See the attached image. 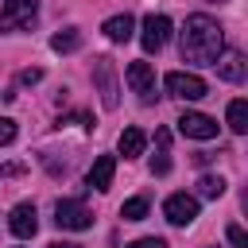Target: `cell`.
<instances>
[{"instance_id": "15", "label": "cell", "mask_w": 248, "mask_h": 248, "mask_svg": "<svg viewBox=\"0 0 248 248\" xmlns=\"http://www.w3.org/2000/svg\"><path fill=\"white\" fill-rule=\"evenodd\" d=\"M155 143H159V155L151 159V174H159V178H163V174L170 170V155H167V147H170V132H167V128H159V132H155Z\"/></svg>"}, {"instance_id": "10", "label": "cell", "mask_w": 248, "mask_h": 248, "mask_svg": "<svg viewBox=\"0 0 248 248\" xmlns=\"http://www.w3.org/2000/svg\"><path fill=\"white\" fill-rule=\"evenodd\" d=\"M8 229H12L19 240H31L35 229H39V213H35V205H31V202H19V205L8 213Z\"/></svg>"}, {"instance_id": "22", "label": "cell", "mask_w": 248, "mask_h": 248, "mask_svg": "<svg viewBox=\"0 0 248 248\" xmlns=\"http://www.w3.org/2000/svg\"><path fill=\"white\" fill-rule=\"evenodd\" d=\"M128 248H167V240H163V236H140V240H132Z\"/></svg>"}, {"instance_id": "11", "label": "cell", "mask_w": 248, "mask_h": 248, "mask_svg": "<svg viewBox=\"0 0 248 248\" xmlns=\"http://www.w3.org/2000/svg\"><path fill=\"white\" fill-rule=\"evenodd\" d=\"M213 66H217V74H221L225 81H244V74H248V66H244V54H240V50H221Z\"/></svg>"}, {"instance_id": "18", "label": "cell", "mask_w": 248, "mask_h": 248, "mask_svg": "<svg viewBox=\"0 0 248 248\" xmlns=\"http://www.w3.org/2000/svg\"><path fill=\"white\" fill-rule=\"evenodd\" d=\"M198 194L202 198H221L225 194V178L221 174H202L198 178Z\"/></svg>"}, {"instance_id": "1", "label": "cell", "mask_w": 248, "mask_h": 248, "mask_svg": "<svg viewBox=\"0 0 248 248\" xmlns=\"http://www.w3.org/2000/svg\"><path fill=\"white\" fill-rule=\"evenodd\" d=\"M178 50H182V62L213 66L217 54L225 50V31H221V23H217L213 16H205V12L190 16L186 27H182V43H178Z\"/></svg>"}, {"instance_id": "5", "label": "cell", "mask_w": 248, "mask_h": 248, "mask_svg": "<svg viewBox=\"0 0 248 248\" xmlns=\"http://www.w3.org/2000/svg\"><path fill=\"white\" fill-rule=\"evenodd\" d=\"M54 225H58V229H74V232H81V229L93 225V213L85 209V202H78V198H62V202L54 205Z\"/></svg>"}, {"instance_id": "2", "label": "cell", "mask_w": 248, "mask_h": 248, "mask_svg": "<svg viewBox=\"0 0 248 248\" xmlns=\"http://www.w3.org/2000/svg\"><path fill=\"white\" fill-rule=\"evenodd\" d=\"M93 89H97V97H101V105L105 108H116L120 105V81H116V66H112V58H93Z\"/></svg>"}, {"instance_id": "23", "label": "cell", "mask_w": 248, "mask_h": 248, "mask_svg": "<svg viewBox=\"0 0 248 248\" xmlns=\"http://www.w3.org/2000/svg\"><path fill=\"white\" fill-rule=\"evenodd\" d=\"M35 81H43V70H39V66H27V70L19 74V85H35Z\"/></svg>"}, {"instance_id": "19", "label": "cell", "mask_w": 248, "mask_h": 248, "mask_svg": "<svg viewBox=\"0 0 248 248\" xmlns=\"http://www.w3.org/2000/svg\"><path fill=\"white\" fill-rule=\"evenodd\" d=\"M120 217H124V221H143V217H147V198H128V202L120 205Z\"/></svg>"}, {"instance_id": "16", "label": "cell", "mask_w": 248, "mask_h": 248, "mask_svg": "<svg viewBox=\"0 0 248 248\" xmlns=\"http://www.w3.org/2000/svg\"><path fill=\"white\" fill-rule=\"evenodd\" d=\"M81 46V31L78 27H66V31H58L54 39H50V50H58V54H70V50H78Z\"/></svg>"}, {"instance_id": "8", "label": "cell", "mask_w": 248, "mask_h": 248, "mask_svg": "<svg viewBox=\"0 0 248 248\" xmlns=\"http://www.w3.org/2000/svg\"><path fill=\"white\" fill-rule=\"evenodd\" d=\"M163 217H167L170 225H190V221L198 217V198H194V194H170V198L163 202Z\"/></svg>"}, {"instance_id": "24", "label": "cell", "mask_w": 248, "mask_h": 248, "mask_svg": "<svg viewBox=\"0 0 248 248\" xmlns=\"http://www.w3.org/2000/svg\"><path fill=\"white\" fill-rule=\"evenodd\" d=\"M46 248H85V244H74V240H54V244H46Z\"/></svg>"}, {"instance_id": "9", "label": "cell", "mask_w": 248, "mask_h": 248, "mask_svg": "<svg viewBox=\"0 0 248 248\" xmlns=\"http://www.w3.org/2000/svg\"><path fill=\"white\" fill-rule=\"evenodd\" d=\"M178 132L186 140H213L217 136V120L205 116V112H182L178 116Z\"/></svg>"}, {"instance_id": "20", "label": "cell", "mask_w": 248, "mask_h": 248, "mask_svg": "<svg viewBox=\"0 0 248 248\" xmlns=\"http://www.w3.org/2000/svg\"><path fill=\"white\" fill-rule=\"evenodd\" d=\"M225 236H229V244H232V248H248V232H244L240 225H229V229H225Z\"/></svg>"}, {"instance_id": "13", "label": "cell", "mask_w": 248, "mask_h": 248, "mask_svg": "<svg viewBox=\"0 0 248 248\" xmlns=\"http://www.w3.org/2000/svg\"><path fill=\"white\" fill-rule=\"evenodd\" d=\"M101 31H105L112 43H128V39H132V31H136V19H132L128 12H124V16H108Z\"/></svg>"}, {"instance_id": "12", "label": "cell", "mask_w": 248, "mask_h": 248, "mask_svg": "<svg viewBox=\"0 0 248 248\" xmlns=\"http://www.w3.org/2000/svg\"><path fill=\"white\" fill-rule=\"evenodd\" d=\"M112 174H116V159H112V155H97L93 167H89V174H85V182H89L93 190H108V186H112Z\"/></svg>"}, {"instance_id": "14", "label": "cell", "mask_w": 248, "mask_h": 248, "mask_svg": "<svg viewBox=\"0 0 248 248\" xmlns=\"http://www.w3.org/2000/svg\"><path fill=\"white\" fill-rule=\"evenodd\" d=\"M116 147H120V155H124V159H140V155H143V147H147V136H143V128H124Z\"/></svg>"}, {"instance_id": "4", "label": "cell", "mask_w": 248, "mask_h": 248, "mask_svg": "<svg viewBox=\"0 0 248 248\" xmlns=\"http://www.w3.org/2000/svg\"><path fill=\"white\" fill-rule=\"evenodd\" d=\"M35 16H39L35 0H4L0 4V31H23L35 23Z\"/></svg>"}, {"instance_id": "6", "label": "cell", "mask_w": 248, "mask_h": 248, "mask_svg": "<svg viewBox=\"0 0 248 248\" xmlns=\"http://www.w3.org/2000/svg\"><path fill=\"white\" fill-rule=\"evenodd\" d=\"M167 39H170V19L167 16H147L143 19V35H140V43H143V50L147 54H159L163 46H167Z\"/></svg>"}, {"instance_id": "7", "label": "cell", "mask_w": 248, "mask_h": 248, "mask_svg": "<svg viewBox=\"0 0 248 248\" xmlns=\"http://www.w3.org/2000/svg\"><path fill=\"white\" fill-rule=\"evenodd\" d=\"M124 78H128L132 93H140V101H143V105H151V101H155V70H151L147 62H132V66L124 70Z\"/></svg>"}, {"instance_id": "21", "label": "cell", "mask_w": 248, "mask_h": 248, "mask_svg": "<svg viewBox=\"0 0 248 248\" xmlns=\"http://www.w3.org/2000/svg\"><path fill=\"white\" fill-rule=\"evenodd\" d=\"M12 140H16V120L0 116V147H4V143H12Z\"/></svg>"}, {"instance_id": "3", "label": "cell", "mask_w": 248, "mask_h": 248, "mask_svg": "<svg viewBox=\"0 0 248 248\" xmlns=\"http://www.w3.org/2000/svg\"><path fill=\"white\" fill-rule=\"evenodd\" d=\"M163 85H167V93L178 97V101H198V97L209 93L205 78H198V74H190V70H170V74L163 78Z\"/></svg>"}, {"instance_id": "17", "label": "cell", "mask_w": 248, "mask_h": 248, "mask_svg": "<svg viewBox=\"0 0 248 248\" xmlns=\"http://www.w3.org/2000/svg\"><path fill=\"white\" fill-rule=\"evenodd\" d=\"M229 128L236 136L248 132V101H229Z\"/></svg>"}]
</instances>
